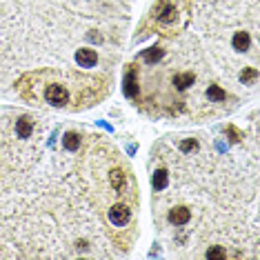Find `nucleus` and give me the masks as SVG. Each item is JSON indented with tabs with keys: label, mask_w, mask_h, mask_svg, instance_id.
Here are the masks:
<instances>
[{
	"label": "nucleus",
	"mask_w": 260,
	"mask_h": 260,
	"mask_svg": "<svg viewBox=\"0 0 260 260\" xmlns=\"http://www.w3.org/2000/svg\"><path fill=\"white\" fill-rule=\"evenodd\" d=\"M45 98H47V103H52L53 107H65V104L69 103V94L63 85H49V87L45 89Z\"/></svg>",
	"instance_id": "f257e3e1"
},
{
	"label": "nucleus",
	"mask_w": 260,
	"mask_h": 260,
	"mask_svg": "<svg viewBox=\"0 0 260 260\" xmlns=\"http://www.w3.org/2000/svg\"><path fill=\"white\" fill-rule=\"evenodd\" d=\"M109 220H111V225H116V227H125V225L131 220L129 207H127V205H114V207L109 209Z\"/></svg>",
	"instance_id": "f03ea898"
},
{
	"label": "nucleus",
	"mask_w": 260,
	"mask_h": 260,
	"mask_svg": "<svg viewBox=\"0 0 260 260\" xmlns=\"http://www.w3.org/2000/svg\"><path fill=\"white\" fill-rule=\"evenodd\" d=\"M191 220V211L187 207H173L169 211V223L176 225V227H182V225H187Z\"/></svg>",
	"instance_id": "7ed1b4c3"
},
{
	"label": "nucleus",
	"mask_w": 260,
	"mask_h": 260,
	"mask_svg": "<svg viewBox=\"0 0 260 260\" xmlns=\"http://www.w3.org/2000/svg\"><path fill=\"white\" fill-rule=\"evenodd\" d=\"M76 63H78L80 67H94V65L98 63V53H96L94 49H78V52H76Z\"/></svg>",
	"instance_id": "20e7f679"
},
{
	"label": "nucleus",
	"mask_w": 260,
	"mask_h": 260,
	"mask_svg": "<svg viewBox=\"0 0 260 260\" xmlns=\"http://www.w3.org/2000/svg\"><path fill=\"white\" fill-rule=\"evenodd\" d=\"M125 96L127 98H136L138 96V78H136V73L134 71H129L125 76Z\"/></svg>",
	"instance_id": "39448f33"
},
{
	"label": "nucleus",
	"mask_w": 260,
	"mask_h": 260,
	"mask_svg": "<svg viewBox=\"0 0 260 260\" xmlns=\"http://www.w3.org/2000/svg\"><path fill=\"white\" fill-rule=\"evenodd\" d=\"M231 45H234L236 52H244V49H249V34L247 32H236Z\"/></svg>",
	"instance_id": "423d86ee"
},
{
	"label": "nucleus",
	"mask_w": 260,
	"mask_h": 260,
	"mask_svg": "<svg viewBox=\"0 0 260 260\" xmlns=\"http://www.w3.org/2000/svg\"><path fill=\"white\" fill-rule=\"evenodd\" d=\"M34 131V122L29 118H20L18 120V125H16V134L18 138H29Z\"/></svg>",
	"instance_id": "0eeeda50"
},
{
	"label": "nucleus",
	"mask_w": 260,
	"mask_h": 260,
	"mask_svg": "<svg viewBox=\"0 0 260 260\" xmlns=\"http://www.w3.org/2000/svg\"><path fill=\"white\" fill-rule=\"evenodd\" d=\"M193 73L191 71H185V73H178V76H173V85H176L178 89H189L193 85Z\"/></svg>",
	"instance_id": "6e6552de"
},
{
	"label": "nucleus",
	"mask_w": 260,
	"mask_h": 260,
	"mask_svg": "<svg viewBox=\"0 0 260 260\" xmlns=\"http://www.w3.org/2000/svg\"><path fill=\"white\" fill-rule=\"evenodd\" d=\"M207 96H209V100H213V103H223V100H227V94H225L218 85H209Z\"/></svg>",
	"instance_id": "1a4fd4ad"
},
{
	"label": "nucleus",
	"mask_w": 260,
	"mask_h": 260,
	"mask_svg": "<svg viewBox=\"0 0 260 260\" xmlns=\"http://www.w3.org/2000/svg\"><path fill=\"white\" fill-rule=\"evenodd\" d=\"M167 180H169V178H167V172H156L151 176V185H154L156 191H162V189L167 187Z\"/></svg>",
	"instance_id": "9d476101"
},
{
	"label": "nucleus",
	"mask_w": 260,
	"mask_h": 260,
	"mask_svg": "<svg viewBox=\"0 0 260 260\" xmlns=\"http://www.w3.org/2000/svg\"><path fill=\"white\" fill-rule=\"evenodd\" d=\"M109 180H111V187L118 189V191L125 187V173L120 172V169H114V172L109 173Z\"/></svg>",
	"instance_id": "9b49d317"
},
{
	"label": "nucleus",
	"mask_w": 260,
	"mask_h": 260,
	"mask_svg": "<svg viewBox=\"0 0 260 260\" xmlns=\"http://www.w3.org/2000/svg\"><path fill=\"white\" fill-rule=\"evenodd\" d=\"M63 145H65L67 151H76L80 147V136L78 134H67L65 136V140H63Z\"/></svg>",
	"instance_id": "f8f14e48"
},
{
	"label": "nucleus",
	"mask_w": 260,
	"mask_h": 260,
	"mask_svg": "<svg viewBox=\"0 0 260 260\" xmlns=\"http://www.w3.org/2000/svg\"><path fill=\"white\" fill-rule=\"evenodd\" d=\"M142 58H145V63H156V60H160L162 58V49H158V47H151V49H147L145 53H142Z\"/></svg>",
	"instance_id": "ddd939ff"
},
{
	"label": "nucleus",
	"mask_w": 260,
	"mask_h": 260,
	"mask_svg": "<svg viewBox=\"0 0 260 260\" xmlns=\"http://www.w3.org/2000/svg\"><path fill=\"white\" fill-rule=\"evenodd\" d=\"M173 18H176V9H173L172 5H167L165 9H162V14H158V20H162V22H173Z\"/></svg>",
	"instance_id": "4468645a"
},
{
	"label": "nucleus",
	"mask_w": 260,
	"mask_h": 260,
	"mask_svg": "<svg viewBox=\"0 0 260 260\" xmlns=\"http://www.w3.org/2000/svg\"><path fill=\"white\" fill-rule=\"evenodd\" d=\"M207 258H227V251L225 249H220V247H213V249H209L207 251Z\"/></svg>",
	"instance_id": "2eb2a0df"
},
{
	"label": "nucleus",
	"mask_w": 260,
	"mask_h": 260,
	"mask_svg": "<svg viewBox=\"0 0 260 260\" xmlns=\"http://www.w3.org/2000/svg\"><path fill=\"white\" fill-rule=\"evenodd\" d=\"M180 149H182V151L196 149V140H193V138H187V140H182V142H180Z\"/></svg>",
	"instance_id": "dca6fc26"
},
{
	"label": "nucleus",
	"mask_w": 260,
	"mask_h": 260,
	"mask_svg": "<svg viewBox=\"0 0 260 260\" xmlns=\"http://www.w3.org/2000/svg\"><path fill=\"white\" fill-rule=\"evenodd\" d=\"M256 78V69H247L243 71V80H254Z\"/></svg>",
	"instance_id": "f3484780"
}]
</instances>
